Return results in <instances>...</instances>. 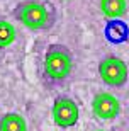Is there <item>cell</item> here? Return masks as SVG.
Wrapping results in <instances>:
<instances>
[{"instance_id": "obj_10", "label": "cell", "mask_w": 129, "mask_h": 131, "mask_svg": "<svg viewBox=\"0 0 129 131\" xmlns=\"http://www.w3.org/2000/svg\"><path fill=\"white\" fill-rule=\"evenodd\" d=\"M95 131H102V129H95Z\"/></svg>"}, {"instance_id": "obj_7", "label": "cell", "mask_w": 129, "mask_h": 131, "mask_svg": "<svg viewBox=\"0 0 129 131\" xmlns=\"http://www.w3.org/2000/svg\"><path fill=\"white\" fill-rule=\"evenodd\" d=\"M100 12L107 19H122L127 12V0H100Z\"/></svg>"}, {"instance_id": "obj_8", "label": "cell", "mask_w": 129, "mask_h": 131, "mask_svg": "<svg viewBox=\"0 0 129 131\" xmlns=\"http://www.w3.org/2000/svg\"><path fill=\"white\" fill-rule=\"evenodd\" d=\"M0 131H27V123L17 112H7L0 119Z\"/></svg>"}, {"instance_id": "obj_4", "label": "cell", "mask_w": 129, "mask_h": 131, "mask_svg": "<svg viewBox=\"0 0 129 131\" xmlns=\"http://www.w3.org/2000/svg\"><path fill=\"white\" fill-rule=\"evenodd\" d=\"M51 114H53V121L58 128L68 129V128H73L78 123L80 109H78V104L73 99L66 97V95H60L53 102Z\"/></svg>"}, {"instance_id": "obj_5", "label": "cell", "mask_w": 129, "mask_h": 131, "mask_svg": "<svg viewBox=\"0 0 129 131\" xmlns=\"http://www.w3.org/2000/svg\"><path fill=\"white\" fill-rule=\"evenodd\" d=\"M92 111L99 119H114L119 116L121 104L115 95L109 92H99L92 101Z\"/></svg>"}, {"instance_id": "obj_3", "label": "cell", "mask_w": 129, "mask_h": 131, "mask_svg": "<svg viewBox=\"0 0 129 131\" xmlns=\"http://www.w3.org/2000/svg\"><path fill=\"white\" fill-rule=\"evenodd\" d=\"M99 75L102 82L110 87H122L129 78V68L124 60L110 54L99 63Z\"/></svg>"}, {"instance_id": "obj_9", "label": "cell", "mask_w": 129, "mask_h": 131, "mask_svg": "<svg viewBox=\"0 0 129 131\" xmlns=\"http://www.w3.org/2000/svg\"><path fill=\"white\" fill-rule=\"evenodd\" d=\"M15 41V27L7 20H0V49L7 48Z\"/></svg>"}, {"instance_id": "obj_2", "label": "cell", "mask_w": 129, "mask_h": 131, "mask_svg": "<svg viewBox=\"0 0 129 131\" xmlns=\"http://www.w3.org/2000/svg\"><path fill=\"white\" fill-rule=\"evenodd\" d=\"M14 17L22 26H26L31 31L49 29L54 24L56 14L51 5L38 2V0H26L20 2L14 9Z\"/></svg>"}, {"instance_id": "obj_6", "label": "cell", "mask_w": 129, "mask_h": 131, "mask_svg": "<svg viewBox=\"0 0 129 131\" xmlns=\"http://www.w3.org/2000/svg\"><path fill=\"white\" fill-rule=\"evenodd\" d=\"M104 34L110 43L119 44V43H124L126 39H127L129 27H127V24L122 22L121 19H109V22L105 24Z\"/></svg>"}, {"instance_id": "obj_1", "label": "cell", "mask_w": 129, "mask_h": 131, "mask_svg": "<svg viewBox=\"0 0 129 131\" xmlns=\"http://www.w3.org/2000/svg\"><path fill=\"white\" fill-rule=\"evenodd\" d=\"M73 72L72 51L65 44H51L46 49L43 61V80L46 85H61Z\"/></svg>"}]
</instances>
